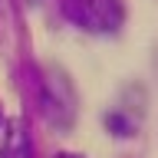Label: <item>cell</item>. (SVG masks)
Instances as JSON below:
<instances>
[{
    "instance_id": "6da1fadb",
    "label": "cell",
    "mask_w": 158,
    "mask_h": 158,
    "mask_svg": "<svg viewBox=\"0 0 158 158\" xmlns=\"http://www.w3.org/2000/svg\"><path fill=\"white\" fill-rule=\"evenodd\" d=\"M59 10L86 33H115L125 20L122 0H59Z\"/></svg>"
},
{
    "instance_id": "7a4b0ae2",
    "label": "cell",
    "mask_w": 158,
    "mask_h": 158,
    "mask_svg": "<svg viewBox=\"0 0 158 158\" xmlns=\"http://www.w3.org/2000/svg\"><path fill=\"white\" fill-rule=\"evenodd\" d=\"M40 112L53 122V125H69V118H73V112H76V106H73V92H69V82L63 76H56V73H49V76L40 79Z\"/></svg>"
},
{
    "instance_id": "277c9868",
    "label": "cell",
    "mask_w": 158,
    "mask_h": 158,
    "mask_svg": "<svg viewBox=\"0 0 158 158\" xmlns=\"http://www.w3.org/2000/svg\"><path fill=\"white\" fill-rule=\"evenodd\" d=\"M56 158H82V155H69V152H63V155H56Z\"/></svg>"
},
{
    "instance_id": "3957f363",
    "label": "cell",
    "mask_w": 158,
    "mask_h": 158,
    "mask_svg": "<svg viewBox=\"0 0 158 158\" xmlns=\"http://www.w3.org/2000/svg\"><path fill=\"white\" fill-rule=\"evenodd\" d=\"M0 158H33L30 135L23 132L20 118H10L3 125V142H0Z\"/></svg>"
},
{
    "instance_id": "5b68a950",
    "label": "cell",
    "mask_w": 158,
    "mask_h": 158,
    "mask_svg": "<svg viewBox=\"0 0 158 158\" xmlns=\"http://www.w3.org/2000/svg\"><path fill=\"white\" fill-rule=\"evenodd\" d=\"M0 20H3V0H0Z\"/></svg>"
}]
</instances>
